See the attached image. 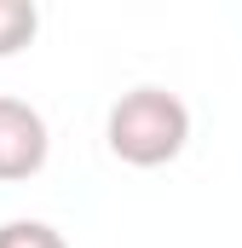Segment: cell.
I'll return each mask as SVG.
<instances>
[{"mask_svg": "<svg viewBox=\"0 0 242 248\" xmlns=\"http://www.w3.org/2000/svg\"><path fill=\"white\" fill-rule=\"evenodd\" d=\"M41 35V6L35 0H0V58H17Z\"/></svg>", "mask_w": 242, "mask_h": 248, "instance_id": "3957f363", "label": "cell"}, {"mask_svg": "<svg viewBox=\"0 0 242 248\" xmlns=\"http://www.w3.org/2000/svg\"><path fill=\"white\" fill-rule=\"evenodd\" d=\"M0 248H69V243L46 219H6L0 225Z\"/></svg>", "mask_w": 242, "mask_h": 248, "instance_id": "277c9868", "label": "cell"}, {"mask_svg": "<svg viewBox=\"0 0 242 248\" xmlns=\"http://www.w3.org/2000/svg\"><path fill=\"white\" fill-rule=\"evenodd\" d=\"M104 139H110V156L127 168H167L190 144V104L167 87H133L110 104Z\"/></svg>", "mask_w": 242, "mask_h": 248, "instance_id": "6da1fadb", "label": "cell"}, {"mask_svg": "<svg viewBox=\"0 0 242 248\" xmlns=\"http://www.w3.org/2000/svg\"><path fill=\"white\" fill-rule=\"evenodd\" d=\"M46 116L12 93H0V185H23L46 168Z\"/></svg>", "mask_w": 242, "mask_h": 248, "instance_id": "7a4b0ae2", "label": "cell"}]
</instances>
